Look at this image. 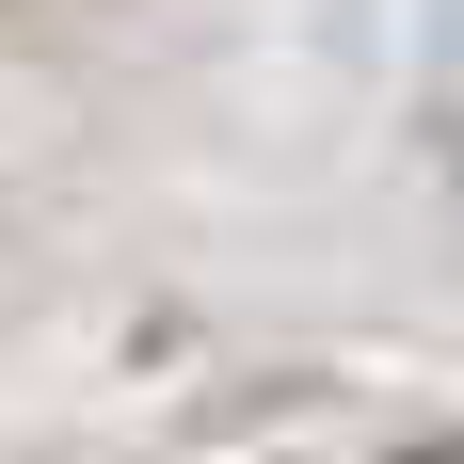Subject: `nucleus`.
Listing matches in <instances>:
<instances>
[{
    "instance_id": "obj_1",
    "label": "nucleus",
    "mask_w": 464,
    "mask_h": 464,
    "mask_svg": "<svg viewBox=\"0 0 464 464\" xmlns=\"http://www.w3.org/2000/svg\"><path fill=\"white\" fill-rule=\"evenodd\" d=\"M417 464H464V432H449V449H417Z\"/></svg>"
}]
</instances>
